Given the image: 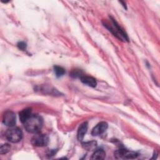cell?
Instances as JSON below:
<instances>
[{"instance_id": "6da1fadb", "label": "cell", "mask_w": 160, "mask_h": 160, "mask_svg": "<svg viewBox=\"0 0 160 160\" xmlns=\"http://www.w3.org/2000/svg\"><path fill=\"white\" fill-rule=\"evenodd\" d=\"M104 26L117 38L121 41H129V38L127 34L124 31L119 24L112 18H110V22H103Z\"/></svg>"}, {"instance_id": "7a4b0ae2", "label": "cell", "mask_w": 160, "mask_h": 160, "mask_svg": "<svg viewBox=\"0 0 160 160\" xmlns=\"http://www.w3.org/2000/svg\"><path fill=\"white\" fill-rule=\"evenodd\" d=\"M24 126L28 132L36 134L41 131L43 126V119L38 114H31L24 123Z\"/></svg>"}, {"instance_id": "3957f363", "label": "cell", "mask_w": 160, "mask_h": 160, "mask_svg": "<svg viewBox=\"0 0 160 160\" xmlns=\"http://www.w3.org/2000/svg\"><path fill=\"white\" fill-rule=\"evenodd\" d=\"M5 137L9 142L16 143L21 140L22 138V132L19 128L14 126L11 127L6 131Z\"/></svg>"}, {"instance_id": "277c9868", "label": "cell", "mask_w": 160, "mask_h": 160, "mask_svg": "<svg viewBox=\"0 0 160 160\" xmlns=\"http://www.w3.org/2000/svg\"><path fill=\"white\" fill-rule=\"evenodd\" d=\"M139 156L138 153L134 151L128 150L121 148L114 152V157L117 159H135Z\"/></svg>"}, {"instance_id": "5b68a950", "label": "cell", "mask_w": 160, "mask_h": 160, "mask_svg": "<svg viewBox=\"0 0 160 160\" xmlns=\"http://www.w3.org/2000/svg\"><path fill=\"white\" fill-rule=\"evenodd\" d=\"M31 143L34 146L37 147L46 146L49 143V137L45 134L40 132L36 133L31 139Z\"/></svg>"}, {"instance_id": "8992f818", "label": "cell", "mask_w": 160, "mask_h": 160, "mask_svg": "<svg viewBox=\"0 0 160 160\" xmlns=\"http://www.w3.org/2000/svg\"><path fill=\"white\" fill-rule=\"evenodd\" d=\"M2 122L8 127H14L16 122V114L11 111H6L2 116Z\"/></svg>"}, {"instance_id": "52a82bcc", "label": "cell", "mask_w": 160, "mask_h": 160, "mask_svg": "<svg viewBox=\"0 0 160 160\" xmlns=\"http://www.w3.org/2000/svg\"><path fill=\"white\" fill-rule=\"evenodd\" d=\"M108 128V124L106 122L102 121L99 122L95 127L93 128L91 134L92 136H98L104 133Z\"/></svg>"}, {"instance_id": "ba28073f", "label": "cell", "mask_w": 160, "mask_h": 160, "mask_svg": "<svg viewBox=\"0 0 160 160\" xmlns=\"http://www.w3.org/2000/svg\"><path fill=\"white\" fill-rule=\"evenodd\" d=\"M80 80L84 84L88 86L89 87L94 88L97 85V82L96 81V79L90 76H87L84 74L80 78Z\"/></svg>"}, {"instance_id": "9c48e42d", "label": "cell", "mask_w": 160, "mask_h": 160, "mask_svg": "<svg viewBox=\"0 0 160 160\" xmlns=\"http://www.w3.org/2000/svg\"><path fill=\"white\" fill-rule=\"evenodd\" d=\"M88 128V122H84L79 126L78 130V133H77V138L79 141H81L83 139L84 135L87 132Z\"/></svg>"}, {"instance_id": "30bf717a", "label": "cell", "mask_w": 160, "mask_h": 160, "mask_svg": "<svg viewBox=\"0 0 160 160\" xmlns=\"http://www.w3.org/2000/svg\"><path fill=\"white\" fill-rule=\"evenodd\" d=\"M32 114V109L31 108H28L22 109L21 111L19 113V119L22 123H24L26 120L31 116Z\"/></svg>"}, {"instance_id": "8fae6325", "label": "cell", "mask_w": 160, "mask_h": 160, "mask_svg": "<svg viewBox=\"0 0 160 160\" xmlns=\"http://www.w3.org/2000/svg\"><path fill=\"white\" fill-rule=\"evenodd\" d=\"M106 156L105 151L102 149H99L96 150L93 154L91 159H104Z\"/></svg>"}, {"instance_id": "7c38bea8", "label": "cell", "mask_w": 160, "mask_h": 160, "mask_svg": "<svg viewBox=\"0 0 160 160\" xmlns=\"http://www.w3.org/2000/svg\"><path fill=\"white\" fill-rule=\"evenodd\" d=\"M54 73H55L56 77H58V78L62 76L66 73V71H65L64 68H63L62 67L59 66H54Z\"/></svg>"}, {"instance_id": "4fadbf2b", "label": "cell", "mask_w": 160, "mask_h": 160, "mask_svg": "<svg viewBox=\"0 0 160 160\" xmlns=\"http://www.w3.org/2000/svg\"><path fill=\"white\" fill-rule=\"evenodd\" d=\"M83 75H84L83 72L81 69H75L72 70L70 73V76L72 77V78H80Z\"/></svg>"}, {"instance_id": "5bb4252c", "label": "cell", "mask_w": 160, "mask_h": 160, "mask_svg": "<svg viewBox=\"0 0 160 160\" xmlns=\"http://www.w3.org/2000/svg\"><path fill=\"white\" fill-rule=\"evenodd\" d=\"M11 149V146L9 144H4L1 146L0 148V153L1 154H6Z\"/></svg>"}, {"instance_id": "9a60e30c", "label": "cell", "mask_w": 160, "mask_h": 160, "mask_svg": "<svg viewBox=\"0 0 160 160\" xmlns=\"http://www.w3.org/2000/svg\"><path fill=\"white\" fill-rule=\"evenodd\" d=\"M82 146L86 149L89 150L96 146V142L91 141V142H84V143H82Z\"/></svg>"}, {"instance_id": "2e32d148", "label": "cell", "mask_w": 160, "mask_h": 160, "mask_svg": "<svg viewBox=\"0 0 160 160\" xmlns=\"http://www.w3.org/2000/svg\"><path fill=\"white\" fill-rule=\"evenodd\" d=\"M17 46L18 48L19 49H21L22 51H24L26 49V47H27V45H26V43L24 41H19L18 42L17 44Z\"/></svg>"}]
</instances>
